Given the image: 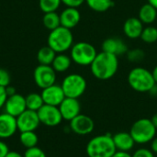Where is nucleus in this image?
I'll return each mask as SVG.
<instances>
[{
  "mask_svg": "<svg viewBox=\"0 0 157 157\" xmlns=\"http://www.w3.org/2000/svg\"><path fill=\"white\" fill-rule=\"evenodd\" d=\"M119 69L118 56L106 52H98L96 58L90 64L92 75L98 80H109L112 78Z\"/></svg>",
  "mask_w": 157,
  "mask_h": 157,
  "instance_id": "obj_1",
  "label": "nucleus"
},
{
  "mask_svg": "<svg viewBox=\"0 0 157 157\" xmlns=\"http://www.w3.org/2000/svg\"><path fill=\"white\" fill-rule=\"evenodd\" d=\"M86 152L88 157H112L117 152L112 135L101 134L90 139Z\"/></svg>",
  "mask_w": 157,
  "mask_h": 157,
  "instance_id": "obj_2",
  "label": "nucleus"
},
{
  "mask_svg": "<svg viewBox=\"0 0 157 157\" xmlns=\"http://www.w3.org/2000/svg\"><path fill=\"white\" fill-rule=\"evenodd\" d=\"M128 84L136 92H150L156 85L152 72L144 67H134L128 74Z\"/></svg>",
  "mask_w": 157,
  "mask_h": 157,
  "instance_id": "obj_3",
  "label": "nucleus"
},
{
  "mask_svg": "<svg viewBox=\"0 0 157 157\" xmlns=\"http://www.w3.org/2000/svg\"><path fill=\"white\" fill-rule=\"evenodd\" d=\"M47 43L56 53H64L72 48L74 44V36L71 29L60 26L57 29L51 30Z\"/></svg>",
  "mask_w": 157,
  "mask_h": 157,
  "instance_id": "obj_4",
  "label": "nucleus"
},
{
  "mask_svg": "<svg viewBox=\"0 0 157 157\" xmlns=\"http://www.w3.org/2000/svg\"><path fill=\"white\" fill-rule=\"evenodd\" d=\"M157 129L151 119L143 118L136 121L131 127L130 133L137 144H146L156 136Z\"/></svg>",
  "mask_w": 157,
  "mask_h": 157,
  "instance_id": "obj_5",
  "label": "nucleus"
},
{
  "mask_svg": "<svg viewBox=\"0 0 157 157\" xmlns=\"http://www.w3.org/2000/svg\"><path fill=\"white\" fill-rule=\"evenodd\" d=\"M70 51L72 61L80 66H90L98 54L94 45L86 41L74 43Z\"/></svg>",
  "mask_w": 157,
  "mask_h": 157,
  "instance_id": "obj_6",
  "label": "nucleus"
},
{
  "mask_svg": "<svg viewBox=\"0 0 157 157\" xmlns=\"http://www.w3.org/2000/svg\"><path fill=\"white\" fill-rule=\"evenodd\" d=\"M66 98H79L86 90V80L79 74H70L66 75L61 85Z\"/></svg>",
  "mask_w": 157,
  "mask_h": 157,
  "instance_id": "obj_7",
  "label": "nucleus"
},
{
  "mask_svg": "<svg viewBox=\"0 0 157 157\" xmlns=\"http://www.w3.org/2000/svg\"><path fill=\"white\" fill-rule=\"evenodd\" d=\"M35 84L41 89L52 86L56 82V72L52 65H38L33 73Z\"/></svg>",
  "mask_w": 157,
  "mask_h": 157,
  "instance_id": "obj_8",
  "label": "nucleus"
},
{
  "mask_svg": "<svg viewBox=\"0 0 157 157\" xmlns=\"http://www.w3.org/2000/svg\"><path fill=\"white\" fill-rule=\"evenodd\" d=\"M38 116L40 124L47 127H55L61 124L63 121L62 114L58 107L44 104L38 111Z\"/></svg>",
  "mask_w": 157,
  "mask_h": 157,
  "instance_id": "obj_9",
  "label": "nucleus"
},
{
  "mask_svg": "<svg viewBox=\"0 0 157 157\" xmlns=\"http://www.w3.org/2000/svg\"><path fill=\"white\" fill-rule=\"evenodd\" d=\"M40 124L37 111L26 109L19 116L17 117V130L21 132L36 131Z\"/></svg>",
  "mask_w": 157,
  "mask_h": 157,
  "instance_id": "obj_10",
  "label": "nucleus"
},
{
  "mask_svg": "<svg viewBox=\"0 0 157 157\" xmlns=\"http://www.w3.org/2000/svg\"><path fill=\"white\" fill-rule=\"evenodd\" d=\"M69 122H70L69 124L70 130L74 133L81 136L90 134L95 128L94 121L89 116L81 113Z\"/></svg>",
  "mask_w": 157,
  "mask_h": 157,
  "instance_id": "obj_11",
  "label": "nucleus"
},
{
  "mask_svg": "<svg viewBox=\"0 0 157 157\" xmlns=\"http://www.w3.org/2000/svg\"><path fill=\"white\" fill-rule=\"evenodd\" d=\"M40 95L42 97L44 104L55 107H59V105L66 98L62 86L56 84L43 88Z\"/></svg>",
  "mask_w": 157,
  "mask_h": 157,
  "instance_id": "obj_12",
  "label": "nucleus"
},
{
  "mask_svg": "<svg viewBox=\"0 0 157 157\" xmlns=\"http://www.w3.org/2000/svg\"><path fill=\"white\" fill-rule=\"evenodd\" d=\"M58 108L62 114L63 120L67 121H71L81 113V104L78 98H65Z\"/></svg>",
  "mask_w": 157,
  "mask_h": 157,
  "instance_id": "obj_13",
  "label": "nucleus"
},
{
  "mask_svg": "<svg viewBox=\"0 0 157 157\" xmlns=\"http://www.w3.org/2000/svg\"><path fill=\"white\" fill-rule=\"evenodd\" d=\"M4 109H5V112L17 118L27 109L25 97L17 93H16L13 96L7 97Z\"/></svg>",
  "mask_w": 157,
  "mask_h": 157,
  "instance_id": "obj_14",
  "label": "nucleus"
},
{
  "mask_svg": "<svg viewBox=\"0 0 157 157\" xmlns=\"http://www.w3.org/2000/svg\"><path fill=\"white\" fill-rule=\"evenodd\" d=\"M17 118L6 112L0 114V139L6 140L11 138L17 132Z\"/></svg>",
  "mask_w": 157,
  "mask_h": 157,
  "instance_id": "obj_15",
  "label": "nucleus"
},
{
  "mask_svg": "<svg viewBox=\"0 0 157 157\" xmlns=\"http://www.w3.org/2000/svg\"><path fill=\"white\" fill-rule=\"evenodd\" d=\"M128 46L124 40L116 37H110L106 39L102 43V51L114 54L116 56L126 54L128 52Z\"/></svg>",
  "mask_w": 157,
  "mask_h": 157,
  "instance_id": "obj_16",
  "label": "nucleus"
},
{
  "mask_svg": "<svg viewBox=\"0 0 157 157\" xmlns=\"http://www.w3.org/2000/svg\"><path fill=\"white\" fill-rule=\"evenodd\" d=\"M81 19V14L77 8L75 7H66L60 14L61 26L72 29L76 27Z\"/></svg>",
  "mask_w": 157,
  "mask_h": 157,
  "instance_id": "obj_17",
  "label": "nucleus"
},
{
  "mask_svg": "<svg viewBox=\"0 0 157 157\" xmlns=\"http://www.w3.org/2000/svg\"><path fill=\"white\" fill-rule=\"evenodd\" d=\"M144 30V23L138 17H129L123 24V32L131 40H136L141 37Z\"/></svg>",
  "mask_w": 157,
  "mask_h": 157,
  "instance_id": "obj_18",
  "label": "nucleus"
},
{
  "mask_svg": "<svg viewBox=\"0 0 157 157\" xmlns=\"http://www.w3.org/2000/svg\"><path fill=\"white\" fill-rule=\"evenodd\" d=\"M112 139L117 151L130 152L133 149L135 142L130 132H121L112 135Z\"/></svg>",
  "mask_w": 157,
  "mask_h": 157,
  "instance_id": "obj_19",
  "label": "nucleus"
},
{
  "mask_svg": "<svg viewBox=\"0 0 157 157\" xmlns=\"http://www.w3.org/2000/svg\"><path fill=\"white\" fill-rule=\"evenodd\" d=\"M138 18L144 23V25H151L156 20L157 9L149 3L144 4L139 10Z\"/></svg>",
  "mask_w": 157,
  "mask_h": 157,
  "instance_id": "obj_20",
  "label": "nucleus"
},
{
  "mask_svg": "<svg viewBox=\"0 0 157 157\" xmlns=\"http://www.w3.org/2000/svg\"><path fill=\"white\" fill-rule=\"evenodd\" d=\"M72 62L73 61L71 57L68 56L67 54L57 53L52 63V66L55 70L56 73H63V72H66L70 68Z\"/></svg>",
  "mask_w": 157,
  "mask_h": 157,
  "instance_id": "obj_21",
  "label": "nucleus"
},
{
  "mask_svg": "<svg viewBox=\"0 0 157 157\" xmlns=\"http://www.w3.org/2000/svg\"><path fill=\"white\" fill-rule=\"evenodd\" d=\"M55 56H56V52L51 47L44 46L39 50L37 54V59L40 64L52 65Z\"/></svg>",
  "mask_w": 157,
  "mask_h": 157,
  "instance_id": "obj_22",
  "label": "nucleus"
},
{
  "mask_svg": "<svg viewBox=\"0 0 157 157\" xmlns=\"http://www.w3.org/2000/svg\"><path fill=\"white\" fill-rule=\"evenodd\" d=\"M39 137L34 131L21 132L19 134V143L26 148H31L38 145Z\"/></svg>",
  "mask_w": 157,
  "mask_h": 157,
  "instance_id": "obj_23",
  "label": "nucleus"
},
{
  "mask_svg": "<svg viewBox=\"0 0 157 157\" xmlns=\"http://www.w3.org/2000/svg\"><path fill=\"white\" fill-rule=\"evenodd\" d=\"M86 5L93 11L103 13L114 6L113 0H86Z\"/></svg>",
  "mask_w": 157,
  "mask_h": 157,
  "instance_id": "obj_24",
  "label": "nucleus"
},
{
  "mask_svg": "<svg viewBox=\"0 0 157 157\" xmlns=\"http://www.w3.org/2000/svg\"><path fill=\"white\" fill-rule=\"evenodd\" d=\"M42 22L47 29H49L50 31L53 30L61 26L60 14H57L56 12L44 13V16L42 17Z\"/></svg>",
  "mask_w": 157,
  "mask_h": 157,
  "instance_id": "obj_25",
  "label": "nucleus"
},
{
  "mask_svg": "<svg viewBox=\"0 0 157 157\" xmlns=\"http://www.w3.org/2000/svg\"><path fill=\"white\" fill-rule=\"evenodd\" d=\"M25 98H26L27 109L38 111L44 105V102H43V99H42V97L40 94L30 93L27 97H25Z\"/></svg>",
  "mask_w": 157,
  "mask_h": 157,
  "instance_id": "obj_26",
  "label": "nucleus"
},
{
  "mask_svg": "<svg viewBox=\"0 0 157 157\" xmlns=\"http://www.w3.org/2000/svg\"><path fill=\"white\" fill-rule=\"evenodd\" d=\"M140 39L148 44H152L157 41V28L154 26H147L144 28V30L141 34Z\"/></svg>",
  "mask_w": 157,
  "mask_h": 157,
  "instance_id": "obj_27",
  "label": "nucleus"
},
{
  "mask_svg": "<svg viewBox=\"0 0 157 157\" xmlns=\"http://www.w3.org/2000/svg\"><path fill=\"white\" fill-rule=\"evenodd\" d=\"M61 4H62V0H40L39 1L40 8L44 13L56 12V10L60 7Z\"/></svg>",
  "mask_w": 157,
  "mask_h": 157,
  "instance_id": "obj_28",
  "label": "nucleus"
},
{
  "mask_svg": "<svg viewBox=\"0 0 157 157\" xmlns=\"http://www.w3.org/2000/svg\"><path fill=\"white\" fill-rule=\"evenodd\" d=\"M126 55H127V59L131 63H141L145 58L144 51L140 49V48H135V49L128 50Z\"/></svg>",
  "mask_w": 157,
  "mask_h": 157,
  "instance_id": "obj_29",
  "label": "nucleus"
},
{
  "mask_svg": "<svg viewBox=\"0 0 157 157\" xmlns=\"http://www.w3.org/2000/svg\"><path fill=\"white\" fill-rule=\"evenodd\" d=\"M23 155L24 157H47L44 151L38 146L26 149Z\"/></svg>",
  "mask_w": 157,
  "mask_h": 157,
  "instance_id": "obj_30",
  "label": "nucleus"
},
{
  "mask_svg": "<svg viewBox=\"0 0 157 157\" xmlns=\"http://www.w3.org/2000/svg\"><path fill=\"white\" fill-rule=\"evenodd\" d=\"M11 77L9 73L3 68H0V86L6 87L10 85Z\"/></svg>",
  "mask_w": 157,
  "mask_h": 157,
  "instance_id": "obj_31",
  "label": "nucleus"
},
{
  "mask_svg": "<svg viewBox=\"0 0 157 157\" xmlns=\"http://www.w3.org/2000/svg\"><path fill=\"white\" fill-rule=\"evenodd\" d=\"M132 157H155V154L151 149L147 148H139L132 155Z\"/></svg>",
  "mask_w": 157,
  "mask_h": 157,
  "instance_id": "obj_32",
  "label": "nucleus"
},
{
  "mask_svg": "<svg viewBox=\"0 0 157 157\" xmlns=\"http://www.w3.org/2000/svg\"><path fill=\"white\" fill-rule=\"evenodd\" d=\"M85 2L86 0H62V3L65 5L67 7H75V8L79 7Z\"/></svg>",
  "mask_w": 157,
  "mask_h": 157,
  "instance_id": "obj_33",
  "label": "nucleus"
},
{
  "mask_svg": "<svg viewBox=\"0 0 157 157\" xmlns=\"http://www.w3.org/2000/svg\"><path fill=\"white\" fill-rule=\"evenodd\" d=\"M6 99H7V94L6 91V87L0 86V109L4 108Z\"/></svg>",
  "mask_w": 157,
  "mask_h": 157,
  "instance_id": "obj_34",
  "label": "nucleus"
},
{
  "mask_svg": "<svg viewBox=\"0 0 157 157\" xmlns=\"http://www.w3.org/2000/svg\"><path fill=\"white\" fill-rule=\"evenodd\" d=\"M9 147L8 145L0 139V157H6V155L9 153Z\"/></svg>",
  "mask_w": 157,
  "mask_h": 157,
  "instance_id": "obj_35",
  "label": "nucleus"
},
{
  "mask_svg": "<svg viewBox=\"0 0 157 157\" xmlns=\"http://www.w3.org/2000/svg\"><path fill=\"white\" fill-rule=\"evenodd\" d=\"M112 157H132L129 152H122V151H117Z\"/></svg>",
  "mask_w": 157,
  "mask_h": 157,
  "instance_id": "obj_36",
  "label": "nucleus"
},
{
  "mask_svg": "<svg viewBox=\"0 0 157 157\" xmlns=\"http://www.w3.org/2000/svg\"><path fill=\"white\" fill-rule=\"evenodd\" d=\"M151 150L154 154H157V136L151 141Z\"/></svg>",
  "mask_w": 157,
  "mask_h": 157,
  "instance_id": "obj_37",
  "label": "nucleus"
},
{
  "mask_svg": "<svg viewBox=\"0 0 157 157\" xmlns=\"http://www.w3.org/2000/svg\"><path fill=\"white\" fill-rule=\"evenodd\" d=\"M6 91L7 97L13 96V95H15V94L17 93V92H16V89H15V87H14V86H11L10 85H9V86H7L6 87Z\"/></svg>",
  "mask_w": 157,
  "mask_h": 157,
  "instance_id": "obj_38",
  "label": "nucleus"
},
{
  "mask_svg": "<svg viewBox=\"0 0 157 157\" xmlns=\"http://www.w3.org/2000/svg\"><path fill=\"white\" fill-rule=\"evenodd\" d=\"M6 157H24V155L17 151H9V153L6 155Z\"/></svg>",
  "mask_w": 157,
  "mask_h": 157,
  "instance_id": "obj_39",
  "label": "nucleus"
},
{
  "mask_svg": "<svg viewBox=\"0 0 157 157\" xmlns=\"http://www.w3.org/2000/svg\"><path fill=\"white\" fill-rule=\"evenodd\" d=\"M152 75H153V77H154V79H155V84L157 85V64L155 66V68L153 69V71H152Z\"/></svg>",
  "mask_w": 157,
  "mask_h": 157,
  "instance_id": "obj_40",
  "label": "nucleus"
},
{
  "mask_svg": "<svg viewBox=\"0 0 157 157\" xmlns=\"http://www.w3.org/2000/svg\"><path fill=\"white\" fill-rule=\"evenodd\" d=\"M151 121H152V122H153V124L155 125V127L157 129V113H155L153 117H152V119H151Z\"/></svg>",
  "mask_w": 157,
  "mask_h": 157,
  "instance_id": "obj_41",
  "label": "nucleus"
},
{
  "mask_svg": "<svg viewBox=\"0 0 157 157\" xmlns=\"http://www.w3.org/2000/svg\"><path fill=\"white\" fill-rule=\"evenodd\" d=\"M148 3L151 4L154 7H155L157 9V0H148Z\"/></svg>",
  "mask_w": 157,
  "mask_h": 157,
  "instance_id": "obj_42",
  "label": "nucleus"
}]
</instances>
